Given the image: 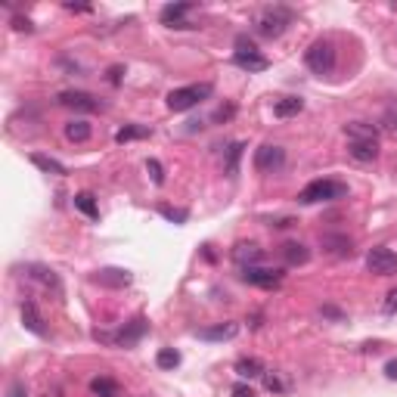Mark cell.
<instances>
[{
	"label": "cell",
	"mask_w": 397,
	"mask_h": 397,
	"mask_svg": "<svg viewBox=\"0 0 397 397\" xmlns=\"http://www.w3.org/2000/svg\"><path fill=\"white\" fill-rule=\"evenodd\" d=\"M282 257H286V264H307L310 251L304 248L301 242H286V246H282Z\"/></svg>",
	"instance_id": "7402d4cb"
},
{
	"label": "cell",
	"mask_w": 397,
	"mask_h": 397,
	"mask_svg": "<svg viewBox=\"0 0 397 397\" xmlns=\"http://www.w3.org/2000/svg\"><path fill=\"white\" fill-rule=\"evenodd\" d=\"M350 158H357V162H373L375 155H379V143L369 140V143H350L348 146Z\"/></svg>",
	"instance_id": "d6986e66"
},
{
	"label": "cell",
	"mask_w": 397,
	"mask_h": 397,
	"mask_svg": "<svg viewBox=\"0 0 397 397\" xmlns=\"http://www.w3.org/2000/svg\"><path fill=\"white\" fill-rule=\"evenodd\" d=\"M233 397H257V394L251 391L248 385H236V388H233Z\"/></svg>",
	"instance_id": "74e56055"
},
{
	"label": "cell",
	"mask_w": 397,
	"mask_h": 397,
	"mask_svg": "<svg viewBox=\"0 0 397 397\" xmlns=\"http://www.w3.org/2000/svg\"><path fill=\"white\" fill-rule=\"evenodd\" d=\"M189 10H193V3H168V6H162V22L171 25V28H193V25L187 22Z\"/></svg>",
	"instance_id": "7c38bea8"
},
{
	"label": "cell",
	"mask_w": 397,
	"mask_h": 397,
	"mask_svg": "<svg viewBox=\"0 0 397 397\" xmlns=\"http://www.w3.org/2000/svg\"><path fill=\"white\" fill-rule=\"evenodd\" d=\"M211 84L205 81V84H189V87H177V90H171L168 94V109H174V112H187V109H193V105H198L202 99H208L211 96Z\"/></svg>",
	"instance_id": "3957f363"
},
{
	"label": "cell",
	"mask_w": 397,
	"mask_h": 397,
	"mask_svg": "<svg viewBox=\"0 0 397 397\" xmlns=\"http://www.w3.org/2000/svg\"><path fill=\"white\" fill-rule=\"evenodd\" d=\"M25 276H28L31 282H37V286H44L47 292L62 295V282H59V276L53 273L50 267H44V264H28V267H25Z\"/></svg>",
	"instance_id": "30bf717a"
},
{
	"label": "cell",
	"mask_w": 397,
	"mask_h": 397,
	"mask_svg": "<svg viewBox=\"0 0 397 397\" xmlns=\"http://www.w3.org/2000/svg\"><path fill=\"white\" fill-rule=\"evenodd\" d=\"M385 375H388V379H397V360H388L385 363Z\"/></svg>",
	"instance_id": "60d3db41"
},
{
	"label": "cell",
	"mask_w": 397,
	"mask_h": 397,
	"mask_svg": "<svg viewBox=\"0 0 397 397\" xmlns=\"http://www.w3.org/2000/svg\"><path fill=\"white\" fill-rule=\"evenodd\" d=\"M233 62L246 71H264L270 65V59L264 56L248 37H236V53H233Z\"/></svg>",
	"instance_id": "277c9868"
},
{
	"label": "cell",
	"mask_w": 397,
	"mask_h": 397,
	"mask_svg": "<svg viewBox=\"0 0 397 397\" xmlns=\"http://www.w3.org/2000/svg\"><path fill=\"white\" fill-rule=\"evenodd\" d=\"M6 397H28V388H25V382H16V385L10 388V394Z\"/></svg>",
	"instance_id": "d590c367"
},
{
	"label": "cell",
	"mask_w": 397,
	"mask_h": 397,
	"mask_svg": "<svg viewBox=\"0 0 397 397\" xmlns=\"http://www.w3.org/2000/svg\"><path fill=\"white\" fill-rule=\"evenodd\" d=\"M22 323H25V329H28V332H35V335H47V326H44V316H41V310H37V304H35V301H22Z\"/></svg>",
	"instance_id": "9a60e30c"
},
{
	"label": "cell",
	"mask_w": 397,
	"mask_h": 397,
	"mask_svg": "<svg viewBox=\"0 0 397 397\" xmlns=\"http://www.w3.org/2000/svg\"><path fill=\"white\" fill-rule=\"evenodd\" d=\"M301 109H304V103H301L298 96H282V99H276V105H273L276 118H292V115H298Z\"/></svg>",
	"instance_id": "ffe728a7"
},
{
	"label": "cell",
	"mask_w": 397,
	"mask_h": 397,
	"mask_svg": "<svg viewBox=\"0 0 397 397\" xmlns=\"http://www.w3.org/2000/svg\"><path fill=\"white\" fill-rule=\"evenodd\" d=\"M286 164V149L282 146H273V143H264L261 149L255 152V168L257 171H280Z\"/></svg>",
	"instance_id": "9c48e42d"
},
{
	"label": "cell",
	"mask_w": 397,
	"mask_h": 397,
	"mask_svg": "<svg viewBox=\"0 0 397 397\" xmlns=\"http://www.w3.org/2000/svg\"><path fill=\"white\" fill-rule=\"evenodd\" d=\"M233 112H236V105H221V109L214 112V118L217 121H227V118H233Z\"/></svg>",
	"instance_id": "e575fe53"
},
{
	"label": "cell",
	"mask_w": 397,
	"mask_h": 397,
	"mask_svg": "<svg viewBox=\"0 0 397 397\" xmlns=\"http://www.w3.org/2000/svg\"><path fill=\"white\" fill-rule=\"evenodd\" d=\"M366 267H369V273L391 276V273H397V255L385 246H375V248H369V255H366Z\"/></svg>",
	"instance_id": "8992f818"
},
{
	"label": "cell",
	"mask_w": 397,
	"mask_h": 397,
	"mask_svg": "<svg viewBox=\"0 0 397 397\" xmlns=\"http://www.w3.org/2000/svg\"><path fill=\"white\" fill-rule=\"evenodd\" d=\"M94 282H99V286H105V289H124L134 282V273L121 270V267H103L94 273Z\"/></svg>",
	"instance_id": "8fae6325"
},
{
	"label": "cell",
	"mask_w": 397,
	"mask_h": 397,
	"mask_svg": "<svg viewBox=\"0 0 397 397\" xmlns=\"http://www.w3.org/2000/svg\"><path fill=\"white\" fill-rule=\"evenodd\" d=\"M236 335H239V323H217V326L198 329V339H205V341H230Z\"/></svg>",
	"instance_id": "4fadbf2b"
},
{
	"label": "cell",
	"mask_w": 397,
	"mask_h": 397,
	"mask_svg": "<svg viewBox=\"0 0 397 397\" xmlns=\"http://www.w3.org/2000/svg\"><path fill=\"white\" fill-rule=\"evenodd\" d=\"M264 385H267V391H286V382L280 379V375H270V373H264Z\"/></svg>",
	"instance_id": "f546056e"
},
{
	"label": "cell",
	"mask_w": 397,
	"mask_h": 397,
	"mask_svg": "<svg viewBox=\"0 0 397 397\" xmlns=\"http://www.w3.org/2000/svg\"><path fill=\"white\" fill-rule=\"evenodd\" d=\"M282 270H273V267H261V264H257V267H246L242 270V280L246 282H251V286H261V289H276L282 282Z\"/></svg>",
	"instance_id": "ba28073f"
},
{
	"label": "cell",
	"mask_w": 397,
	"mask_h": 397,
	"mask_svg": "<svg viewBox=\"0 0 397 397\" xmlns=\"http://www.w3.org/2000/svg\"><path fill=\"white\" fill-rule=\"evenodd\" d=\"M292 19L295 12L289 6H267V10H261L255 16V31L261 37H280L292 25Z\"/></svg>",
	"instance_id": "6da1fadb"
},
{
	"label": "cell",
	"mask_w": 397,
	"mask_h": 397,
	"mask_svg": "<svg viewBox=\"0 0 397 397\" xmlns=\"http://www.w3.org/2000/svg\"><path fill=\"white\" fill-rule=\"evenodd\" d=\"M304 62H307V69L316 71V75H329V71L335 69V47L329 41L310 44V50L304 53Z\"/></svg>",
	"instance_id": "5b68a950"
},
{
	"label": "cell",
	"mask_w": 397,
	"mask_h": 397,
	"mask_svg": "<svg viewBox=\"0 0 397 397\" xmlns=\"http://www.w3.org/2000/svg\"><path fill=\"white\" fill-rule=\"evenodd\" d=\"M162 214L168 217V221H177V223L187 221V211H174V208H168V205H162Z\"/></svg>",
	"instance_id": "4dcf8cb0"
},
{
	"label": "cell",
	"mask_w": 397,
	"mask_h": 397,
	"mask_svg": "<svg viewBox=\"0 0 397 397\" xmlns=\"http://www.w3.org/2000/svg\"><path fill=\"white\" fill-rule=\"evenodd\" d=\"M75 208L84 211L90 221H96V217H99V208H96V202H94V196H90V193H78L75 196Z\"/></svg>",
	"instance_id": "484cf974"
},
{
	"label": "cell",
	"mask_w": 397,
	"mask_h": 397,
	"mask_svg": "<svg viewBox=\"0 0 397 397\" xmlns=\"http://www.w3.org/2000/svg\"><path fill=\"white\" fill-rule=\"evenodd\" d=\"M242 143H233V146H230V152H227V171L230 174H236V164H239V158H242Z\"/></svg>",
	"instance_id": "f1b7e54d"
},
{
	"label": "cell",
	"mask_w": 397,
	"mask_h": 397,
	"mask_svg": "<svg viewBox=\"0 0 397 397\" xmlns=\"http://www.w3.org/2000/svg\"><path fill=\"white\" fill-rule=\"evenodd\" d=\"M152 128H146V124H128V128H121L115 134L118 143H130V140H140V137H149Z\"/></svg>",
	"instance_id": "603a6c76"
},
{
	"label": "cell",
	"mask_w": 397,
	"mask_h": 397,
	"mask_svg": "<svg viewBox=\"0 0 397 397\" xmlns=\"http://www.w3.org/2000/svg\"><path fill=\"white\" fill-rule=\"evenodd\" d=\"M146 329H149V323L143 320V316H137V320L130 323L128 329H121V332L115 335V341H118V345H124V348H128V345H134V341H140V335L146 332Z\"/></svg>",
	"instance_id": "e0dca14e"
},
{
	"label": "cell",
	"mask_w": 397,
	"mask_h": 397,
	"mask_svg": "<svg viewBox=\"0 0 397 397\" xmlns=\"http://www.w3.org/2000/svg\"><path fill=\"white\" fill-rule=\"evenodd\" d=\"M382 307H385V314H397V289L388 292V298H385V304H382Z\"/></svg>",
	"instance_id": "836d02e7"
},
{
	"label": "cell",
	"mask_w": 397,
	"mask_h": 397,
	"mask_svg": "<svg viewBox=\"0 0 397 397\" xmlns=\"http://www.w3.org/2000/svg\"><path fill=\"white\" fill-rule=\"evenodd\" d=\"M261 257H264V251L257 248V246H251V242H239V246L233 248V261L242 264V270H246V267H257V264H261Z\"/></svg>",
	"instance_id": "2e32d148"
},
{
	"label": "cell",
	"mask_w": 397,
	"mask_h": 397,
	"mask_svg": "<svg viewBox=\"0 0 397 397\" xmlns=\"http://www.w3.org/2000/svg\"><path fill=\"white\" fill-rule=\"evenodd\" d=\"M155 363H158V369H174L177 363H180V354H177L174 348H162L155 357Z\"/></svg>",
	"instance_id": "4316f807"
},
{
	"label": "cell",
	"mask_w": 397,
	"mask_h": 397,
	"mask_svg": "<svg viewBox=\"0 0 397 397\" xmlns=\"http://www.w3.org/2000/svg\"><path fill=\"white\" fill-rule=\"evenodd\" d=\"M12 28H16V31H35V25H31V19L12 16Z\"/></svg>",
	"instance_id": "1f68e13d"
},
{
	"label": "cell",
	"mask_w": 397,
	"mask_h": 397,
	"mask_svg": "<svg viewBox=\"0 0 397 397\" xmlns=\"http://www.w3.org/2000/svg\"><path fill=\"white\" fill-rule=\"evenodd\" d=\"M385 128H388V130H397V109H388V115H385Z\"/></svg>",
	"instance_id": "8d00e7d4"
},
{
	"label": "cell",
	"mask_w": 397,
	"mask_h": 397,
	"mask_svg": "<svg viewBox=\"0 0 397 397\" xmlns=\"http://www.w3.org/2000/svg\"><path fill=\"white\" fill-rule=\"evenodd\" d=\"M31 164H35V168H41V171H47V174H56V177L65 174V164H59L56 158L41 155V152H35V155H31Z\"/></svg>",
	"instance_id": "cb8c5ba5"
},
{
	"label": "cell",
	"mask_w": 397,
	"mask_h": 397,
	"mask_svg": "<svg viewBox=\"0 0 397 397\" xmlns=\"http://www.w3.org/2000/svg\"><path fill=\"white\" fill-rule=\"evenodd\" d=\"M345 134H348V143H369V140L379 143V130H375V124H366V121L345 124Z\"/></svg>",
	"instance_id": "5bb4252c"
},
{
	"label": "cell",
	"mask_w": 397,
	"mask_h": 397,
	"mask_svg": "<svg viewBox=\"0 0 397 397\" xmlns=\"http://www.w3.org/2000/svg\"><path fill=\"white\" fill-rule=\"evenodd\" d=\"M121 71H124L121 65H112V69H109V81H112V84H118V81H121Z\"/></svg>",
	"instance_id": "f35d334b"
},
{
	"label": "cell",
	"mask_w": 397,
	"mask_h": 397,
	"mask_svg": "<svg viewBox=\"0 0 397 397\" xmlns=\"http://www.w3.org/2000/svg\"><path fill=\"white\" fill-rule=\"evenodd\" d=\"M90 134H94V128H90L87 121H69L65 124V137H69L71 143H87Z\"/></svg>",
	"instance_id": "44dd1931"
},
{
	"label": "cell",
	"mask_w": 397,
	"mask_h": 397,
	"mask_svg": "<svg viewBox=\"0 0 397 397\" xmlns=\"http://www.w3.org/2000/svg\"><path fill=\"white\" fill-rule=\"evenodd\" d=\"M59 105H65V109H75V112H96L103 109V103H99L96 96L84 94V90H62V94L56 96Z\"/></svg>",
	"instance_id": "52a82bcc"
},
{
	"label": "cell",
	"mask_w": 397,
	"mask_h": 397,
	"mask_svg": "<svg viewBox=\"0 0 397 397\" xmlns=\"http://www.w3.org/2000/svg\"><path fill=\"white\" fill-rule=\"evenodd\" d=\"M236 373H239L242 379H257V375H264L267 369H264V363L257 360V357H242V360L236 363Z\"/></svg>",
	"instance_id": "ac0fdd59"
},
{
	"label": "cell",
	"mask_w": 397,
	"mask_h": 397,
	"mask_svg": "<svg viewBox=\"0 0 397 397\" xmlns=\"http://www.w3.org/2000/svg\"><path fill=\"white\" fill-rule=\"evenodd\" d=\"M90 391H94L96 397H115L118 385L112 379H94V382H90Z\"/></svg>",
	"instance_id": "83f0119b"
},
{
	"label": "cell",
	"mask_w": 397,
	"mask_h": 397,
	"mask_svg": "<svg viewBox=\"0 0 397 397\" xmlns=\"http://www.w3.org/2000/svg\"><path fill=\"white\" fill-rule=\"evenodd\" d=\"M323 316H332V320H345V314L335 307H323Z\"/></svg>",
	"instance_id": "ab89813d"
},
{
	"label": "cell",
	"mask_w": 397,
	"mask_h": 397,
	"mask_svg": "<svg viewBox=\"0 0 397 397\" xmlns=\"http://www.w3.org/2000/svg\"><path fill=\"white\" fill-rule=\"evenodd\" d=\"M146 171L152 174V180H155V183H162V180H164V174H162V164H158L155 158H152V162L146 164Z\"/></svg>",
	"instance_id": "d6a6232c"
},
{
	"label": "cell",
	"mask_w": 397,
	"mask_h": 397,
	"mask_svg": "<svg viewBox=\"0 0 397 397\" xmlns=\"http://www.w3.org/2000/svg\"><path fill=\"white\" fill-rule=\"evenodd\" d=\"M345 196H348V187L339 180H310L298 193V202L314 205V202H332V198H345Z\"/></svg>",
	"instance_id": "7a4b0ae2"
},
{
	"label": "cell",
	"mask_w": 397,
	"mask_h": 397,
	"mask_svg": "<svg viewBox=\"0 0 397 397\" xmlns=\"http://www.w3.org/2000/svg\"><path fill=\"white\" fill-rule=\"evenodd\" d=\"M323 246L332 251V255H341V257L354 251L350 248V239H345V236H323Z\"/></svg>",
	"instance_id": "d4e9b609"
}]
</instances>
